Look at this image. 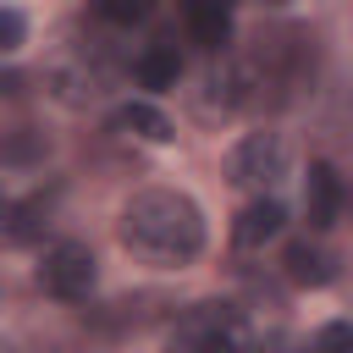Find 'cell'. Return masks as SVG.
I'll return each mask as SVG.
<instances>
[{
    "instance_id": "6da1fadb",
    "label": "cell",
    "mask_w": 353,
    "mask_h": 353,
    "mask_svg": "<svg viewBox=\"0 0 353 353\" xmlns=\"http://www.w3.org/2000/svg\"><path fill=\"white\" fill-rule=\"evenodd\" d=\"M121 248L143 265H188L204 248V210L176 188H143L121 204Z\"/></svg>"
},
{
    "instance_id": "8fae6325",
    "label": "cell",
    "mask_w": 353,
    "mask_h": 353,
    "mask_svg": "<svg viewBox=\"0 0 353 353\" xmlns=\"http://www.w3.org/2000/svg\"><path fill=\"white\" fill-rule=\"evenodd\" d=\"M176 77H182V50L171 44V39H160V44H143L138 50V61H132V83L138 88H176Z\"/></svg>"
},
{
    "instance_id": "4fadbf2b",
    "label": "cell",
    "mask_w": 353,
    "mask_h": 353,
    "mask_svg": "<svg viewBox=\"0 0 353 353\" xmlns=\"http://www.w3.org/2000/svg\"><path fill=\"white\" fill-rule=\"evenodd\" d=\"M44 154H50V138L39 127H6L0 132V160L6 165H44Z\"/></svg>"
},
{
    "instance_id": "7c38bea8",
    "label": "cell",
    "mask_w": 353,
    "mask_h": 353,
    "mask_svg": "<svg viewBox=\"0 0 353 353\" xmlns=\"http://www.w3.org/2000/svg\"><path fill=\"white\" fill-rule=\"evenodd\" d=\"M44 221H50V199H28V204H6V215H0V232H6V243H33L39 232H44Z\"/></svg>"
},
{
    "instance_id": "277c9868",
    "label": "cell",
    "mask_w": 353,
    "mask_h": 353,
    "mask_svg": "<svg viewBox=\"0 0 353 353\" xmlns=\"http://www.w3.org/2000/svg\"><path fill=\"white\" fill-rule=\"evenodd\" d=\"M226 182L232 188H243V193H270L287 171H292V143L281 138V132H243L237 143H232V154H226Z\"/></svg>"
},
{
    "instance_id": "3957f363",
    "label": "cell",
    "mask_w": 353,
    "mask_h": 353,
    "mask_svg": "<svg viewBox=\"0 0 353 353\" xmlns=\"http://www.w3.org/2000/svg\"><path fill=\"white\" fill-rule=\"evenodd\" d=\"M50 94L61 105H88L99 99L105 88H116L121 77V55L110 50V39H66L50 61Z\"/></svg>"
},
{
    "instance_id": "9c48e42d",
    "label": "cell",
    "mask_w": 353,
    "mask_h": 353,
    "mask_svg": "<svg viewBox=\"0 0 353 353\" xmlns=\"http://www.w3.org/2000/svg\"><path fill=\"white\" fill-rule=\"evenodd\" d=\"M281 270H287L292 287H331V281H336V259H331L314 237H292V243L281 248Z\"/></svg>"
},
{
    "instance_id": "7a4b0ae2",
    "label": "cell",
    "mask_w": 353,
    "mask_h": 353,
    "mask_svg": "<svg viewBox=\"0 0 353 353\" xmlns=\"http://www.w3.org/2000/svg\"><path fill=\"white\" fill-rule=\"evenodd\" d=\"M237 110H281L314 83V33L309 28H270L237 61Z\"/></svg>"
},
{
    "instance_id": "2e32d148",
    "label": "cell",
    "mask_w": 353,
    "mask_h": 353,
    "mask_svg": "<svg viewBox=\"0 0 353 353\" xmlns=\"http://www.w3.org/2000/svg\"><path fill=\"white\" fill-rule=\"evenodd\" d=\"M314 353H353V320H331L314 331Z\"/></svg>"
},
{
    "instance_id": "ac0fdd59",
    "label": "cell",
    "mask_w": 353,
    "mask_h": 353,
    "mask_svg": "<svg viewBox=\"0 0 353 353\" xmlns=\"http://www.w3.org/2000/svg\"><path fill=\"white\" fill-rule=\"evenodd\" d=\"M182 17H232V0H182Z\"/></svg>"
},
{
    "instance_id": "52a82bcc",
    "label": "cell",
    "mask_w": 353,
    "mask_h": 353,
    "mask_svg": "<svg viewBox=\"0 0 353 353\" xmlns=\"http://www.w3.org/2000/svg\"><path fill=\"white\" fill-rule=\"evenodd\" d=\"M342 204H347V182L336 176V165L309 160V171H303V221H309V232H331L342 221Z\"/></svg>"
},
{
    "instance_id": "ba28073f",
    "label": "cell",
    "mask_w": 353,
    "mask_h": 353,
    "mask_svg": "<svg viewBox=\"0 0 353 353\" xmlns=\"http://www.w3.org/2000/svg\"><path fill=\"white\" fill-rule=\"evenodd\" d=\"M110 132L138 138V143H171V138H176L171 116H165L160 105H149V99H127V105H116V110H110Z\"/></svg>"
},
{
    "instance_id": "5b68a950",
    "label": "cell",
    "mask_w": 353,
    "mask_h": 353,
    "mask_svg": "<svg viewBox=\"0 0 353 353\" xmlns=\"http://www.w3.org/2000/svg\"><path fill=\"white\" fill-rule=\"evenodd\" d=\"M248 347V325L232 303L210 298L193 303L176 325H171V353H243Z\"/></svg>"
},
{
    "instance_id": "8992f818",
    "label": "cell",
    "mask_w": 353,
    "mask_h": 353,
    "mask_svg": "<svg viewBox=\"0 0 353 353\" xmlns=\"http://www.w3.org/2000/svg\"><path fill=\"white\" fill-rule=\"evenodd\" d=\"M94 281H99V265H94V254H88L83 243H50V248L39 254V287H44L50 298L77 303V298L94 292Z\"/></svg>"
},
{
    "instance_id": "5bb4252c",
    "label": "cell",
    "mask_w": 353,
    "mask_h": 353,
    "mask_svg": "<svg viewBox=\"0 0 353 353\" xmlns=\"http://www.w3.org/2000/svg\"><path fill=\"white\" fill-rule=\"evenodd\" d=\"M94 17L110 28H138L154 17V0H94Z\"/></svg>"
},
{
    "instance_id": "9a60e30c",
    "label": "cell",
    "mask_w": 353,
    "mask_h": 353,
    "mask_svg": "<svg viewBox=\"0 0 353 353\" xmlns=\"http://www.w3.org/2000/svg\"><path fill=\"white\" fill-rule=\"evenodd\" d=\"M188 33H193V44H204L215 55L232 44V17H188Z\"/></svg>"
},
{
    "instance_id": "30bf717a",
    "label": "cell",
    "mask_w": 353,
    "mask_h": 353,
    "mask_svg": "<svg viewBox=\"0 0 353 353\" xmlns=\"http://www.w3.org/2000/svg\"><path fill=\"white\" fill-rule=\"evenodd\" d=\"M287 232V210H281V199H254L243 215H237V226H232V243L237 248H265V243H276Z\"/></svg>"
},
{
    "instance_id": "d6986e66",
    "label": "cell",
    "mask_w": 353,
    "mask_h": 353,
    "mask_svg": "<svg viewBox=\"0 0 353 353\" xmlns=\"http://www.w3.org/2000/svg\"><path fill=\"white\" fill-rule=\"evenodd\" d=\"M22 83H28L22 72H0V94H22Z\"/></svg>"
},
{
    "instance_id": "ffe728a7",
    "label": "cell",
    "mask_w": 353,
    "mask_h": 353,
    "mask_svg": "<svg viewBox=\"0 0 353 353\" xmlns=\"http://www.w3.org/2000/svg\"><path fill=\"white\" fill-rule=\"evenodd\" d=\"M0 215H6V199H0Z\"/></svg>"
},
{
    "instance_id": "e0dca14e",
    "label": "cell",
    "mask_w": 353,
    "mask_h": 353,
    "mask_svg": "<svg viewBox=\"0 0 353 353\" xmlns=\"http://www.w3.org/2000/svg\"><path fill=\"white\" fill-rule=\"evenodd\" d=\"M22 39H28V17L11 11V6H0V55H11Z\"/></svg>"
}]
</instances>
